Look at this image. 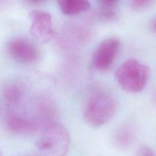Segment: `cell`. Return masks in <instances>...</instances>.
I'll return each instance as SVG.
<instances>
[{
    "label": "cell",
    "mask_w": 156,
    "mask_h": 156,
    "mask_svg": "<svg viewBox=\"0 0 156 156\" xmlns=\"http://www.w3.org/2000/svg\"><path fill=\"white\" fill-rule=\"evenodd\" d=\"M151 29L152 30V31L156 33V18L152 21V24H151Z\"/></svg>",
    "instance_id": "obj_14"
},
{
    "label": "cell",
    "mask_w": 156,
    "mask_h": 156,
    "mask_svg": "<svg viewBox=\"0 0 156 156\" xmlns=\"http://www.w3.org/2000/svg\"><path fill=\"white\" fill-rule=\"evenodd\" d=\"M7 50L9 55L21 63H34L39 58L38 49L33 43L26 38H12L8 43Z\"/></svg>",
    "instance_id": "obj_6"
},
{
    "label": "cell",
    "mask_w": 156,
    "mask_h": 156,
    "mask_svg": "<svg viewBox=\"0 0 156 156\" xmlns=\"http://www.w3.org/2000/svg\"><path fill=\"white\" fill-rule=\"evenodd\" d=\"M31 1H33V2H37L42 1V0H31Z\"/></svg>",
    "instance_id": "obj_16"
},
{
    "label": "cell",
    "mask_w": 156,
    "mask_h": 156,
    "mask_svg": "<svg viewBox=\"0 0 156 156\" xmlns=\"http://www.w3.org/2000/svg\"><path fill=\"white\" fill-rule=\"evenodd\" d=\"M70 146V136L66 128L57 122L46 125L35 144L38 156H66Z\"/></svg>",
    "instance_id": "obj_2"
},
{
    "label": "cell",
    "mask_w": 156,
    "mask_h": 156,
    "mask_svg": "<svg viewBox=\"0 0 156 156\" xmlns=\"http://www.w3.org/2000/svg\"><path fill=\"white\" fill-rule=\"evenodd\" d=\"M129 1L133 9L140 10L148 7L153 0H129Z\"/></svg>",
    "instance_id": "obj_11"
},
{
    "label": "cell",
    "mask_w": 156,
    "mask_h": 156,
    "mask_svg": "<svg viewBox=\"0 0 156 156\" xmlns=\"http://www.w3.org/2000/svg\"><path fill=\"white\" fill-rule=\"evenodd\" d=\"M155 103H156V94H155Z\"/></svg>",
    "instance_id": "obj_17"
},
{
    "label": "cell",
    "mask_w": 156,
    "mask_h": 156,
    "mask_svg": "<svg viewBox=\"0 0 156 156\" xmlns=\"http://www.w3.org/2000/svg\"><path fill=\"white\" fill-rule=\"evenodd\" d=\"M19 156H38L36 153L34 154H24V155H21Z\"/></svg>",
    "instance_id": "obj_15"
},
{
    "label": "cell",
    "mask_w": 156,
    "mask_h": 156,
    "mask_svg": "<svg viewBox=\"0 0 156 156\" xmlns=\"http://www.w3.org/2000/svg\"><path fill=\"white\" fill-rule=\"evenodd\" d=\"M133 141V134L129 129L123 128L117 132L115 143L120 148H127Z\"/></svg>",
    "instance_id": "obj_10"
},
{
    "label": "cell",
    "mask_w": 156,
    "mask_h": 156,
    "mask_svg": "<svg viewBox=\"0 0 156 156\" xmlns=\"http://www.w3.org/2000/svg\"><path fill=\"white\" fill-rule=\"evenodd\" d=\"M116 111L117 101L114 96L104 90H94L85 104L83 117L88 125L99 127L109 123Z\"/></svg>",
    "instance_id": "obj_1"
},
{
    "label": "cell",
    "mask_w": 156,
    "mask_h": 156,
    "mask_svg": "<svg viewBox=\"0 0 156 156\" xmlns=\"http://www.w3.org/2000/svg\"><path fill=\"white\" fill-rule=\"evenodd\" d=\"M136 156H155L153 151L148 146H143L137 152Z\"/></svg>",
    "instance_id": "obj_12"
},
{
    "label": "cell",
    "mask_w": 156,
    "mask_h": 156,
    "mask_svg": "<svg viewBox=\"0 0 156 156\" xmlns=\"http://www.w3.org/2000/svg\"><path fill=\"white\" fill-rule=\"evenodd\" d=\"M59 9L66 15H76L90 8L89 0H57Z\"/></svg>",
    "instance_id": "obj_9"
},
{
    "label": "cell",
    "mask_w": 156,
    "mask_h": 156,
    "mask_svg": "<svg viewBox=\"0 0 156 156\" xmlns=\"http://www.w3.org/2000/svg\"><path fill=\"white\" fill-rule=\"evenodd\" d=\"M4 123L8 132L17 136L33 135L44 127L33 119L11 113L5 114Z\"/></svg>",
    "instance_id": "obj_7"
},
{
    "label": "cell",
    "mask_w": 156,
    "mask_h": 156,
    "mask_svg": "<svg viewBox=\"0 0 156 156\" xmlns=\"http://www.w3.org/2000/svg\"><path fill=\"white\" fill-rule=\"evenodd\" d=\"M150 77V69L136 59H129L120 66L116 73L117 83L129 93L143 91Z\"/></svg>",
    "instance_id": "obj_3"
},
{
    "label": "cell",
    "mask_w": 156,
    "mask_h": 156,
    "mask_svg": "<svg viewBox=\"0 0 156 156\" xmlns=\"http://www.w3.org/2000/svg\"><path fill=\"white\" fill-rule=\"evenodd\" d=\"M30 33L37 41L47 43L54 35L53 18L48 12L34 10L30 13Z\"/></svg>",
    "instance_id": "obj_5"
},
{
    "label": "cell",
    "mask_w": 156,
    "mask_h": 156,
    "mask_svg": "<svg viewBox=\"0 0 156 156\" xmlns=\"http://www.w3.org/2000/svg\"><path fill=\"white\" fill-rule=\"evenodd\" d=\"M2 101L6 111L20 108L28 97L27 85L20 80H13L5 84L2 89Z\"/></svg>",
    "instance_id": "obj_8"
},
{
    "label": "cell",
    "mask_w": 156,
    "mask_h": 156,
    "mask_svg": "<svg viewBox=\"0 0 156 156\" xmlns=\"http://www.w3.org/2000/svg\"><path fill=\"white\" fill-rule=\"evenodd\" d=\"M105 9H112L118 0H98Z\"/></svg>",
    "instance_id": "obj_13"
},
{
    "label": "cell",
    "mask_w": 156,
    "mask_h": 156,
    "mask_svg": "<svg viewBox=\"0 0 156 156\" xmlns=\"http://www.w3.org/2000/svg\"><path fill=\"white\" fill-rule=\"evenodd\" d=\"M120 47V41L115 37L99 43L92 56V63L98 71H106L112 66Z\"/></svg>",
    "instance_id": "obj_4"
}]
</instances>
